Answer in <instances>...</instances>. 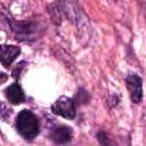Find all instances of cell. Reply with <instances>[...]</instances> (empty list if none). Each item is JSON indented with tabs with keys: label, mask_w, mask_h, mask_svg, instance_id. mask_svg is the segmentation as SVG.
Segmentation results:
<instances>
[{
	"label": "cell",
	"mask_w": 146,
	"mask_h": 146,
	"mask_svg": "<svg viewBox=\"0 0 146 146\" xmlns=\"http://www.w3.org/2000/svg\"><path fill=\"white\" fill-rule=\"evenodd\" d=\"M8 23L15 35L16 40L19 41H33L40 38L44 32V25L38 21H21L15 22L8 17Z\"/></svg>",
	"instance_id": "cell-1"
},
{
	"label": "cell",
	"mask_w": 146,
	"mask_h": 146,
	"mask_svg": "<svg viewBox=\"0 0 146 146\" xmlns=\"http://www.w3.org/2000/svg\"><path fill=\"white\" fill-rule=\"evenodd\" d=\"M17 132L25 139L32 140L39 133V121L38 117L29 110H23L18 113L15 122Z\"/></svg>",
	"instance_id": "cell-2"
},
{
	"label": "cell",
	"mask_w": 146,
	"mask_h": 146,
	"mask_svg": "<svg viewBox=\"0 0 146 146\" xmlns=\"http://www.w3.org/2000/svg\"><path fill=\"white\" fill-rule=\"evenodd\" d=\"M51 112L64 119L73 120L75 117V100L70 97L62 96L51 105Z\"/></svg>",
	"instance_id": "cell-3"
},
{
	"label": "cell",
	"mask_w": 146,
	"mask_h": 146,
	"mask_svg": "<svg viewBox=\"0 0 146 146\" xmlns=\"http://www.w3.org/2000/svg\"><path fill=\"white\" fill-rule=\"evenodd\" d=\"M125 86L130 92V98L135 104H139L143 98V81L137 74H128L125 78Z\"/></svg>",
	"instance_id": "cell-4"
},
{
	"label": "cell",
	"mask_w": 146,
	"mask_h": 146,
	"mask_svg": "<svg viewBox=\"0 0 146 146\" xmlns=\"http://www.w3.org/2000/svg\"><path fill=\"white\" fill-rule=\"evenodd\" d=\"M73 137V131L67 125H59L50 131L49 138L56 144H66Z\"/></svg>",
	"instance_id": "cell-5"
},
{
	"label": "cell",
	"mask_w": 146,
	"mask_h": 146,
	"mask_svg": "<svg viewBox=\"0 0 146 146\" xmlns=\"http://www.w3.org/2000/svg\"><path fill=\"white\" fill-rule=\"evenodd\" d=\"M21 48L17 46H8V44H2L1 46V63L3 66H9L16 57L19 55Z\"/></svg>",
	"instance_id": "cell-6"
},
{
	"label": "cell",
	"mask_w": 146,
	"mask_h": 146,
	"mask_svg": "<svg viewBox=\"0 0 146 146\" xmlns=\"http://www.w3.org/2000/svg\"><path fill=\"white\" fill-rule=\"evenodd\" d=\"M6 97L14 105H19L25 100L24 91L17 83H13L6 89Z\"/></svg>",
	"instance_id": "cell-7"
},
{
	"label": "cell",
	"mask_w": 146,
	"mask_h": 146,
	"mask_svg": "<svg viewBox=\"0 0 146 146\" xmlns=\"http://www.w3.org/2000/svg\"><path fill=\"white\" fill-rule=\"evenodd\" d=\"M97 139L103 145H106L107 144V136H106V133L104 131H100V132L97 133Z\"/></svg>",
	"instance_id": "cell-8"
},
{
	"label": "cell",
	"mask_w": 146,
	"mask_h": 146,
	"mask_svg": "<svg viewBox=\"0 0 146 146\" xmlns=\"http://www.w3.org/2000/svg\"><path fill=\"white\" fill-rule=\"evenodd\" d=\"M24 65H25V63H24V62H21V63L16 66V68L14 70V76H15V78H16V75H17V72H18V74H19V72H21L22 67H24Z\"/></svg>",
	"instance_id": "cell-9"
},
{
	"label": "cell",
	"mask_w": 146,
	"mask_h": 146,
	"mask_svg": "<svg viewBox=\"0 0 146 146\" xmlns=\"http://www.w3.org/2000/svg\"><path fill=\"white\" fill-rule=\"evenodd\" d=\"M5 80H6V75H5V73H2V79H1V82L3 83V82H5Z\"/></svg>",
	"instance_id": "cell-10"
}]
</instances>
